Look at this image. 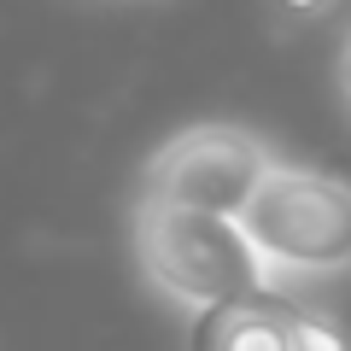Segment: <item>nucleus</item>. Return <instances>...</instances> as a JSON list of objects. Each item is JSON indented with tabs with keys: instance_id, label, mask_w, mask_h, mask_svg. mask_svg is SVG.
Wrapping results in <instances>:
<instances>
[{
	"instance_id": "nucleus-1",
	"label": "nucleus",
	"mask_w": 351,
	"mask_h": 351,
	"mask_svg": "<svg viewBox=\"0 0 351 351\" xmlns=\"http://www.w3.org/2000/svg\"><path fill=\"white\" fill-rule=\"evenodd\" d=\"M129 234H135V263L147 287L188 316H211L223 304L258 299L276 287L240 217H205V211H182V205L135 199Z\"/></svg>"
},
{
	"instance_id": "nucleus-2",
	"label": "nucleus",
	"mask_w": 351,
	"mask_h": 351,
	"mask_svg": "<svg viewBox=\"0 0 351 351\" xmlns=\"http://www.w3.org/2000/svg\"><path fill=\"white\" fill-rule=\"evenodd\" d=\"M240 228L258 246L276 287L351 276V182L299 158H276L258 182Z\"/></svg>"
},
{
	"instance_id": "nucleus-3",
	"label": "nucleus",
	"mask_w": 351,
	"mask_h": 351,
	"mask_svg": "<svg viewBox=\"0 0 351 351\" xmlns=\"http://www.w3.org/2000/svg\"><path fill=\"white\" fill-rule=\"evenodd\" d=\"M276 152L240 123H193L170 135L141 170V199L182 205L205 217H240L269 176Z\"/></svg>"
},
{
	"instance_id": "nucleus-4",
	"label": "nucleus",
	"mask_w": 351,
	"mask_h": 351,
	"mask_svg": "<svg viewBox=\"0 0 351 351\" xmlns=\"http://www.w3.org/2000/svg\"><path fill=\"white\" fill-rule=\"evenodd\" d=\"M293 322L299 299L287 287H269L258 299L193 316V351H293Z\"/></svg>"
},
{
	"instance_id": "nucleus-5",
	"label": "nucleus",
	"mask_w": 351,
	"mask_h": 351,
	"mask_svg": "<svg viewBox=\"0 0 351 351\" xmlns=\"http://www.w3.org/2000/svg\"><path fill=\"white\" fill-rule=\"evenodd\" d=\"M293 351H351V322L322 304H299L293 322Z\"/></svg>"
},
{
	"instance_id": "nucleus-6",
	"label": "nucleus",
	"mask_w": 351,
	"mask_h": 351,
	"mask_svg": "<svg viewBox=\"0 0 351 351\" xmlns=\"http://www.w3.org/2000/svg\"><path fill=\"white\" fill-rule=\"evenodd\" d=\"M281 12H293V18H311V12H322L328 0H276Z\"/></svg>"
},
{
	"instance_id": "nucleus-7",
	"label": "nucleus",
	"mask_w": 351,
	"mask_h": 351,
	"mask_svg": "<svg viewBox=\"0 0 351 351\" xmlns=\"http://www.w3.org/2000/svg\"><path fill=\"white\" fill-rule=\"evenodd\" d=\"M339 88H346V100H351V36H346V47H339Z\"/></svg>"
}]
</instances>
